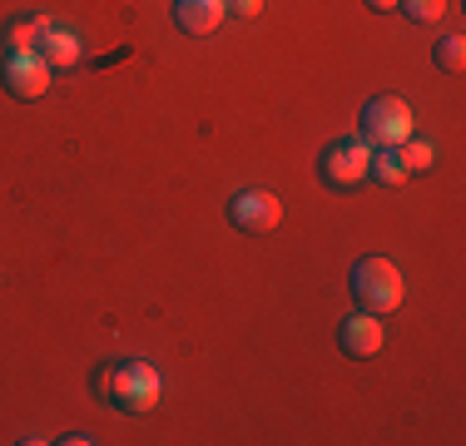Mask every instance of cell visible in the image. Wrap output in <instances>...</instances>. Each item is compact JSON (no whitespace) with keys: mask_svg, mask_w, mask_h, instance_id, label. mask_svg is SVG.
Masks as SVG:
<instances>
[{"mask_svg":"<svg viewBox=\"0 0 466 446\" xmlns=\"http://www.w3.org/2000/svg\"><path fill=\"white\" fill-rule=\"evenodd\" d=\"M95 392L105 397V401H115L119 411H154L159 407V392H164V382H159V372H154L149 362H125V367H99L95 372Z\"/></svg>","mask_w":466,"mask_h":446,"instance_id":"6da1fadb","label":"cell"},{"mask_svg":"<svg viewBox=\"0 0 466 446\" xmlns=\"http://www.w3.org/2000/svg\"><path fill=\"white\" fill-rule=\"evenodd\" d=\"M348 288H352V303H358L362 312H372V318L397 312V308H402V298H407L402 273H397V263H387V258H358V263H352Z\"/></svg>","mask_w":466,"mask_h":446,"instance_id":"7a4b0ae2","label":"cell"},{"mask_svg":"<svg viewBox=\"0 0 466 446\" xmlns=\"http://www.w3.org/2000/svg\"><path fill=\"white\" fill-rule=\"evenodd\" d=\"M402 139H412V105L397 95H377L362 109V144L368 149H397Z\"/></svg>","mask_w":466,"mask_h":446,"instance_id":"3957f363","label":"cell"},{"mask_svg":"<svg viewBox=\"0 0 466 446\" xmlns=\"http://www.w3.org/2000/svg\"><path fill=\"white\" fill-rule=\"evenodd\" d=\"M368 164H372V149L362 139H338L318 154V174H323L328 188H358L368 184Z\"/></svg>","mask_w":466,"mask_h":446,"instance_id":"277c9868","label":"cell"},{"mask_svg":"<svg viewBox=\"0 0 466 446\" xmlns=\"http://www.w3.org/2000/svg\"><path fill=\"white\" fill-rule=\"evenodd\" d=\"M228 223L243 233H268L283 223V198L268 194V188H238L228 198Z\"/></svg>","mask_w":466,"mask_h":446,"instance_id":"5b68a950","label":"cell"},{"mask_svg":"<svg viewBox=\"0 0 466 446\" xmlns=\"http://www.w3.org/2000/svg\"><path fill=\"white\" fill-rule=\"evenodd\" d=\"M50 65L40 60V50H10L5 65H0V85L10 89L15 99H40L50 89Z\"/></svg>","mask_w":466,"mask_h":446,"instance_id":"8992f818","label":"cell"},{"mask_svg":"<svg viewBox=\"0 0 466 446\" xmlns=\"http://www.w3.org/2000/svg\"><path fill=\"white\" fill-rule=\"evenodd\" d=\"M338 348L348 357H377L382 352V322L372 318V312H352V318H342L338 328Z\"/></svg>","mask_w":466,"mask_h":446,"instance_id":"52a82bcc","label":"cell"},{"mask_svg":"<svg viewBox=\"0 0 466 446\" xmlns=\"http://www.w3.org/2000/svg\"><path fill=\"white\" fill-rule=\"evenodd\" d=\"M224 0H174V25L184 35H214L224 25Z\"/></svg>","mask_w":466,"mask_h":446,"instance_id":"ba28073f","label":"cell"},{"mask_svg":"<svg viewBox=\"0 0 466 446\" xmlns=\"http://www.w3.org/2000/svg\"><path fill=\"white\" fill-rule=\"evenodd\" d=\"M50 20L46 15H10L5 30H0V40H5V50H35L40 40L50 35Z\"/></svg>","mask_w":466,"mask_h":446,"instance_id":"9c48e42d","label":"cell"},{"mask_svg":"<svg viewBox=\"0 0 466 446\" xmlns=\"http://www.w3.org/2000/svg\"><path fill=\"white\" fill-rule=\"evenodd\" d=\"M35 50H40V60H46L50 70H65V65H75V60H80V40H75L70 30H50V35L40 40Z\"/></svg>","mask_w":466,"mask_h":446,"instance_id":"30bf717a","label":"cell"},{"mask_svg":"<svg viewBox=\"0 0 466 446\" xmlns=\"http://www.w3.org/2000/svg\"><path fill=\"white\" fill-rule=\"evenodd\" d=\"M412 174L402 164V154L397 149H372V164H368V178H377L382 188H402V178Z\"/></svg>","mask_w":466,"mask_h":446,"instance_id":"8fae6325","label":"cell"},{"mask_svg":"<svg viewBox=\"0 0 466 446\" xmlns=\"http://www.w3.org/2000/svg\"><path fill=\"white\" fill-rule=\"evenodd\" d=\"M431 65L447 75H461L466 70V40L461 35H441L437 45H431Z\"/></svg>","mask_w":466,"mask_h":446,"instance_id":"7c38bea8","label":"cell"},{"mask_svg":"<svg viewBox=\"0 0 466 446\" xmlns=\"http://www.w3.org/2000/svg\"><path fill=\"white\" fill-rule=\"evenodd\" d=\"M397 10H402L407 20H417V25H437V20L447 15V0H397Z\"/></svg>","mask_w":466,"mask_h":446,"instance_id":"4fadbf2b","label":"cell"},{"mask_svg":"<svg viewBox=\"0 0 466 446\" xmlns=\"http://www.w3.org/2000/svg\"><path fill=\"white\" fill-rule=\"evenodd\" d=\"M397 154H402L407 169H431V164H437V149H431L427 139H402V144H397Z\"/></svg>","mask_w":466,"mask_h":446,"instance_id":"5bb4252c","label":"cell"},{"mask_svg":"<svg viewBox=\"0 0 466 446\" xmlns=\"http://www.w3.org/2000/svg\"><path fill=\"white\" fill-rule=\"evenodd\" d=\"M224 10H233V15H243V20H253L263 10V0H224Z\"/></svg>","mask_w":466,"mask_h":446,"instance_id":"9a60e30c","label":"cell"},{"mask_svg":"<svg viewBox=\"0 0 466 446\" xmlns=\"http://www.w3.org/2000/svg\"><path fill=\"white\" fill-rule=\"evenodd\" d=\"M372 10H397V0H368Z\"/></svg>","mask_w":466,"mask_h":446,"instance_id":"2e32d148","label":"cell"}]
</instances>
